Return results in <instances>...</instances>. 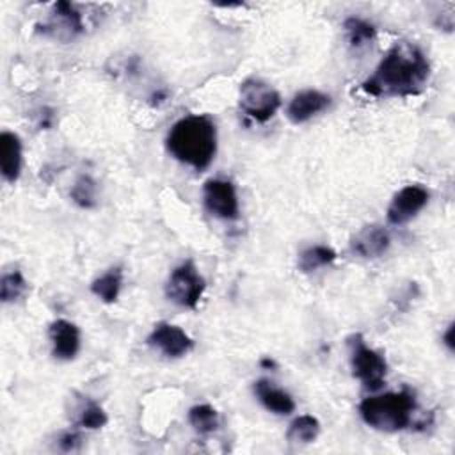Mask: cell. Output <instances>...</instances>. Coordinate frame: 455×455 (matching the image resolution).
<instances>
[{
  "label": "cell",
  "instance_id": "obj_7",
  "mask_svg": "<svg viewBox=\"0 0 455 455\" xmlns=\"http://www.w3.org/2000/svg\"><path fill=\"white\" fill-rule=\"evenodd\" d=\"M203 201L206 210L219 219L235 220L238 219V196L231 181L208 180L203 187Z\"/></svg>",
  "mask_w": 455,
  "mask_h": 455
},
{
  "label": "cell",
  "instance_id": "obj_8",
  "mask_svg": "<svg viewBox=\"0 0 455 455\" xmlns=\"http://www.w3.org/2000/svg\"><path fill=\"white\" fill-rule=\"evenodd\" d=\"M428 197V190L419 185H407L402 190H398L387 206L389 224L400 226L409 222L412 217L418 215V212L425 208Z\"/></svg>",
  "mask_w": 455,
  "mask_h": 455
},
{
  "label": "cell",
  "instance_id": "obj_16",
  "mask_svg": "<svg viewBox=\"0 0 455 455\" xmlns=\"http://www.w3.org/2000/svg\"><path fill=\"white\" fill-rule=\"evenodd\" d=\"M121 284H123V270L119 267H114L92 281L91 291L103 302L112 304L119 297Z\"/></svg>",
  "mask_w": 455,
  "mask_h": 455
},
{
  "label": "cell",
  "instance_id": "obj_5",
  "mask_svg": "<svg viewBox=\"0 0 455 455\" xmlns=\"http://www.w3.org/2000/svg\"><path fill=\"white\" fill-rule=\"evenodd\" d=\"M238 107L251 119L265 123L281 107V96L272 85L252 76L240 84Z\"/></svg>",
  "mask_w": 455,
  "mask_h": 455
},
{
  "label": "cell",
  "instance_id": "obj_19",
  "mask_svg": "<svg viewBox=\"0 0 455 455\" xmlns=\"http://www.w3.org/2000/svg\"><path fill=\"white\" fill-rule=\"evenodd\" d=\"M334 259H336L334 249H331L327 245H311L300 252L299 268L307 274V272H315L322 267L331 265Z\"/></svg>",
  "mask_w": 455,
  "mask_h": 455
},
{
  "label": "cell",
  "instance_id": "obj_18",
  "mask_svg": "<svg viewBox=\"0 0 455 455\" xmlns=\"http://www.w3.org/2000/svg\"><path fill=\"white\" fill-rule=\"evenodd\" d=\"M320 434V421L315 416L304 414L295 418L286 432V437L290 443H299V444H307L313 443Z\"/></svg>",
  "mask_w": 455,
  "mask_h": 455
},
{
  "label": "cell",
  "instance_id": "obj_22",
  "mask_svg": "<svg viewBox=\"0 0 455 455\" xmlns=\"http://www.w3.org/2000/svg\"><path fill=\"white\" fill-rule=\"evenodd\" d=\"M27 291V281L23 279L21 272L12 270L2 275L0 281V299L2 302H14Z\"/></svg>",
  "mask_w": 455,
  "mask_h": 455
},
{
  "label": "cell",
  "instance_id": "obj_11",
  "mask_svg": "<svg viewBox=\"0 0 455 455\" xmlns=\"http://www.w3.org/2000/svg\"><path fill=\"white\" fill-rule=\"evenodd\" d=\"M391 245V236L386 228L379 224L364 226L350 240V249L361 258H379Z\"/></svg>",
  "mask_w": 455,
  "mask_h": 455
},
{
  "label": "cell",
  "instance_id": "obj_3",
  "mask_svg": "<svg viewBox=\"0 0 455 455\" xmlns=\"http://www.w3.org/2000/svg\"><path fill=\"white\" fill-rule=\"evenodd\" d=\"M416 409L414 395L409 391L368 396L359 403L363 421L380 432H398L411 425Z\"/></svg>",
  "mask_w": 455,
  "mask_h": 455
},
{
  "label": "cell",
  "instance_id": "obj_14",
  "mask_svg": "<svg viewBox=\"0 0 455 455\" xmlns=\"http://www.w3.org/2000/svg\"><path fill=\"white\" fill-rule=\"evenodd\" d=\"M0 169H2V176L9 183H14L20 178L21 142L16 133H11V132L0 133Z\"/></svg>",
  "mask_w": 455,
  "mask_h": 455
},
{
  "label": "cell",
  "instance_id": "obj_21",
  "mask_svg": "<svg viewBox=\"0 0 455 455\" xmlns=\"http://www.w3.org/2000/svg\"><path fill=\"white\" fill-rule=\"evenodd\" d=\"M73 203L80 208H94L96 206V181L89 174H82L76 178L75 185L69 192Z\"/></svg>",
  "mask_w": 455,
  "mask_h": 455
},
{
  "label": "cell",
  "instance_id": "obj_24",
  "mask_svg": "<svg viewBox=\"0 0 455 455\" xmlns=\"http://www.w3.org/2000/svg\"><path fill=\"white\" fill-rule=\"evenodd\" d=\"M80 444V435L76 432H66L60 439H59V446L64 451H73L76 450Z\"/></svg>",
  "mask_w": 455,
  "mask_h": 455
},
{
  "label": "cell",
  "instance_id": "obj_6",
  "mask_svg": "<svg viewBox=\"0 0 455 455\" xmlns=\"http://www.w3.org/2000/svg\"><path fill=\"white\" fill-rule=\"evenodd\" d=\"M206 283L203 275L197 272L192 261H185L178 265L165 284V295L169 300L181 307L194 309L203 297Z\"/></svg>",
  "mask_w": 455,
  "mask_h": 455
},
{
  "label": "cell",
  "instance_id": "obj_25",
  "mask_svg": "<svg viewBox=\"0 0 455 455\" xmlns=\"http://www.w3.org/2000/svg\"><path fill=\"white\" fill-rule=\"evenodd\" d=\"M443 341L448 347V350H453V323L448 325V329H446V332L443 336Z\"/></svg>",
  "mask_w": 455,
  "mask_h": 455
},
{
  "label": "cell",
  "instance_id": "obj_20",
  "mask_svg": "<svg viewBox=\"0 0 455 455\" xmlns=\"http://www.w3.org/2000/svg\"><path fill=\"white\" fill-rule=\"evenodd\" d=\"M188 421L196 432L210 434L219 427V414L212 405L199 403L188 411Z\"/></svg>",
  "mask_w": 455,
  "mask_h": 455
},
{
  "label": "cell",
  "instance_id": "obj_15",
  "mask_svg": "<svg viewBox=\"0 0 455 455\" xmlns=\"http://www.w3.org/2000/svg\"><path fill=\"white\" fill-rule=\"evenodd\" d=\"M254 395L263 403V407L274 414L286 416L295 411L293 398L286 391H283L281 387H275L272 382L265 379L254 382Z\"/></svg>",
  "mask_w": 455,
  "mask_h": 455
},
{
  "label": "cell",
  "instance_id": "obj_4",
  "mask_svg": "<svg viewBox=\"0 0 455 455\" xmlns=\"http://www.w3.org/2000/svg\"><path fill=\"white\" fill-rule=\"evenodd\" d=\"M348 347H350V366H352L354 377L359 379L363 386L370 391L380 389L387 371L386 359L379 352L366 347L361 334H352L348 338Z\"/></svg>",
  "mask_w": 455,
  "mask_h": 455
},
{
  "label": "cell",
  "instance_id": "obj_13",
  "mask_svg": "<svg viewBox=\"0 0 455 455\" xmlns=\"http://www.w3.org/2000/svg\"><path fill=\"white\" fill-rule=\"evenodd\" d=\"M82 30H84L82 14L75 9V5L69 2H57L53 5V18L50 25L44 27L43 32L53 34L59 39H69L80 34Z\"/></svg>",
  "mask_w": 455,
  "mask_h": 455
},
{
  "label": "cell",
  "instance_id": "obj_2",
  "mask_svg": "<svg viewBox=\"0 0 455 455\" xmlns=\"http://www.w3.org/2000/svg\"><path fill=\"white\" fill-rule=\"evenodd\" d=\"M165 144L176 160L203 171L215 156L217 128L208 116H187L172 124Z\"/></svg>",
  "mask_w": 455,
  "mask_h": 455
},
{
  "label": "cell",
  "instance_id": "obj_1",
  "mask_svg": "<svg viewBox=\"0 0 455 455\" xmlns=\"http://www.w3.org/2000/svg\"><path fill=\"white\" fill-rule=\"evenodd\" d=\"M430 64L412 43H396L382 57L373 75L363 82V91L377 98L419 94L428 80Z\"/></svg>",
  "mask_w": 455,
  "mask_h": 455
},
{
  "label": "cell",
  "instance_id": "obj_17",
  "mask_svg": "<svg viewBox=\"0 0 455 455\" xmlns=\"http://www.w3.org/2000/svg\"><path fill=\"white\" fill-rule=\"evenodd\" d=\"M343 28L347 34V41L354 50L366 48L368 44L373 43V39L377 36L375 27L371 23H368L363 18H355V16L347 18L343 23Z\"/></svg>",
  "mask_w": 455,
  "mask_h": 455
},
{
  "label": "cell",
  "instance_id": "obj_9",
  "mask_svg": "<svg viewBox=\"0 0 455 455\" xmlns=\"http://www.w3.org/2000/svg\"><path fill=\"white\" fill-rule=\"evenodd\" d=\"M148 343L158 352H162L165 357L172 359L183 357L194 347L192 338L181 327L167 322H160L155 325V329L148 336Z\"/></svg>",
  "mask_w": 455,
  "mask_h": 455
},
{
  "label": "cell",
  "instance_id": "obj_12",
  "mask_svg": "<svg viewBox=\"0 0 455 455\" xmlns=\"http://www.w3.org/2000/svg\"><path fill=\"white\" fill-rule=\"evenodd\" d=\"M48 336L52 341V352L57 359L69 361L73 359L80 350V331L75 323L60 318L55 320L50 329Z\"/></svg>",
  "mask_w": 455,
  "mask_h": 455
},
{
  "label": "cell",
  "instance_id": "obj_10",
  "mask_svg": "<svg viewBox=\"0 0 455 455\" xmlns=\"http://www.w3.org/2000/svg\"><path fill=\"white\" fill-rule=\"evenodd\" d=\"M331 105V98L316 89H306L297 92L286 107V116L291 123L300 124L320 114Z\"/></svg>",
  "mask_w": 455,
  "mask_h": 455
},
{
  "label": "cell",
  "instance_id": "obj_23",
  "mask_svg": "<svg viewBox=\"0 0 455 455\" xmlns=\"http://www.w3.org/2000/svg\"><path fill=\"white\" fill-rule=\"evenodd\" d=\"M108 418H107V412L94 402H91L82 412H80V425L84 428H89V430H96V428H101L103 425H107Z\"/></svg>",
  "mask_w": 455,
  "mask_h": 455
}]
</instances>
